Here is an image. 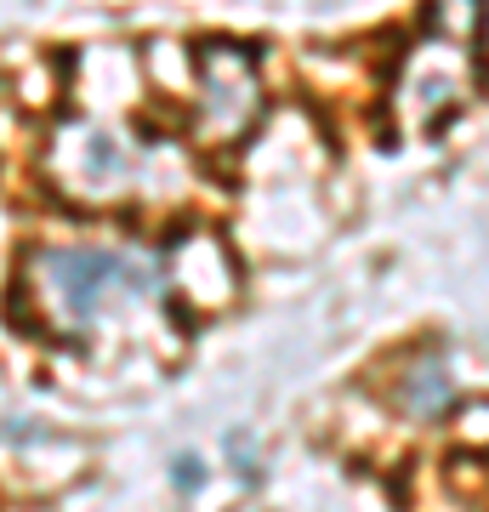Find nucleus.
<instances>
[{"instance_id": "obj_4", "label": "nucleus", "mask_w": 489, "mask_h": 512, "mask_svg": "<svg viewBox=\"0 0 489 512\" xmlns=\"http://www.w3.org/2000/svg\"><path fill=\"white\" fill-rule=\"evenodd\" d=\"M262 109V80L245 46L211 40L200 46V86H194V137L205 148H234L256 126Z\"/></svg>"}, {"instance_id": "obj_1", "label": "nucleus", "mask_w": 489, "mask_h": 512, "mask_svg": "<svg viewBox=\"0 0 489 512\" xmlns=\"http://www.w3.org/2000/svg\"><path fill=\"white\" fill-rule=\"evenodd\" d=\"M165 274L154 256L126 251H35L23 268V302L63 342H86L126 302H160Z\"/></svg>"}, {"instance_id": "obj_5", "label": "nucleus", "mask_w": 489, "mask_h": 512, "mask_svg": "<svg viewBox=\"0 0 489 512\" xmlns=\"http://www.w3.org/2000/svg\"><path fill=\"white\" fill-rule=\"evenodd\" d=\"M393 404H399L410 421H438V416H444V410L455 404V382H450L444 353L421 348L416 359L399 370V382H393Z\"/></svg>"}, {"instance_id": "obj_2", "label": "nucleus", "mask_w": 489, "mask_h": 512, "mask_svg": "<svg viewBox=\"0 0 489 512\" xmlns=\"http://www.w3.org/2000/svg\"><path fill=\"white\" fill-rule=\"evenodd\" d=\"M46 177L69 205H131L171 194L182 183L177 165H165L154 148L131 143L126 131L103 126V120H63L52 137Z\"/></svg>"}, {"instance_id": "obj_3", "label": "nucleus", "mask_w": 489, "mask_h": 512, "mask_svg": "<svg viewBox=\"0 0 489 512\" xmlns=\"http://www.w3.org/2000/svg\"><path fill=\"white\" fill-rule=\"evenodd\" d=\"M478 23H484V0H433L427 29L410 46L399 69V109L404 126H438L450 109H461L478 86Z\"/></svg>"}]
</instances>
